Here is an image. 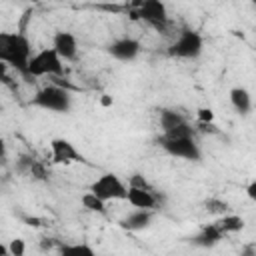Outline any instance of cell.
<instances>
[{
	"label": "cell",
	"mask_w": 256,
	"mask_h": 256,
	"mask_svg": "<svg viewBox=\"0 0 256 256\" xmlns=\"http://www.w3.org/2000/svg\"><path fill=\"white\" fill-rule=\"evenodd\" d=\"M142 50V44L132 38V36H122V38H116L110 46H108V54L118 60V62H132L136 60V56L140 54Z\"/></svg>",
	"instance_id": "obj_9"
},
{
	"label": "cell",
	"mask_w": 256,
	"mask_h": 256,
	"mask_svg": "<svg viewBox=\"0 0 256 256\" xmlns=\"http://www.w3.org/2000/svg\"><path fill=\"white\" fill-rule=\"evenodd\" d=\"M128 186H132V188H144V190H154L152 184L146 180V176L140 174V172H134L132 176H128Z\"/></svg>",
	"instance_id": "obj_22"
},
{
	"label": "cell",
	"mask_w": 256,
	"mask_h": 256,
	"mask_svg": "<svg viewBox=\"0 0 256 256\" xmlns=\"http://www.w3.org/2000/svg\"><path fill=\"white\" fill-rule=\"evenodd\" d=\"M126 202L134 210H156V206H158V194L154 190H144V188H132V186H128Z\"/></svg>",
	"instance_id": "obj_11"
},
{
	"label": "cell",
	"mask_w": 256,
	"mask_h": 256,
	"mask_svg": "<svg viewBox=\"0 0 256 256\" xmlns=\"http://www.w3.org/2000/svg\"><path fill=\"white\" fill-rule=\"evenodd\" d=\"M214 222H216V226L224 232V236L236 234V232H240V230L244 228V218L238 216V214H224V216L216 218Z\"/></svg>",
	"instance_id": "obj_16"
},
{
	"label": "cell",
	"mask_w": 256,
	"mask_h": 256,
	"mask_svg": "<svg viewBox=\"0 0 256 256\" xmlns=\"http://www.w3.org/2000/svg\"><path fill=\"white\" fill-rule=\"evenodd\" d=\"M100 104H102L104 108L112 106V96H108V94H102V98H100Z\"/></svg>",
	"instance_id": "obj_26"
},
{
	"label": "cell",
	"mask_w": 256,
	"mask_h": 256,
	"mask_svg": "<svg viewBox=\"0 0 256 256\" xmlns=\"http://www.w3.org/2000/svg\"><path fill=\"white\" fill-rule=\"evenodd\" d=\"M6 250L10 256H26V242L22 238H12L6 244Z\"/></svg>",
	"instance_id": "obj_21"
},
{
	"label": "cell",
	"mask_w": 256,
	"mask_h": 256,
	"mask_svg": "<svg viewBox=\"0 0 256 256\" xmlns=\"http://www.w3.org/2000/svg\"><path fill=\"white\" fill-rule=\"evenodd\" d=\"M62 74H64V60L58 56V52L52 46L34 52L30 60V68H28L30 78H44V76L58 78Z\"/></svg>",
	"instance_id": "obj_4"
},
{
	"label": "cell",
	"mask_w": 256,
	"mask_h": 256,
	"mask_svg": "<svg viewBox=\"0 0 256 256\" xmlns=\"http://www.w3.org/2000/svg\"><path fill=\"white\" fill-rule=\"evenodd\" d=\"M204 50V40L200 32L192 28H182L178 36L168 46V56L178 60H196Z\"/></svg>",
	"instance_id": "obj_3"
},
{
	"label": "cell",
	"mask_w": 256,
	"mask_h": 256,
	"mask_svg": "<svg viewBox=\"0 0 256 256\" xmlns=\"http://www.w3.org/2000/svg\"><path fill=\"white\" fill-rule=\"evenodd\" d=\"M92 194H96L100 200L104 202H112V200H126L128 196V184L114 172H104L100 174L88 188Z\"/></svg>",
	"instance_id": "obj_5"
},
{
	"label": "cell",
	"mask_w": 256,
	"mask_h": 256,
	"mask_svg": "<svg viewBox=\"0 0 256 256\" xmlns=\"http://www.w3.org/2000/svg\"><path fill=\"white\" fill-rule=\"evenodd\" d=\"M32 56L34 52L26 32H0V62L6 68H12L18 74L30 78L28 68Z\"/></svg>",
	"instance_id": "obj_1"
},
{
	"label": "cell",
	"mask_w": 256,
	"mask_h": 256,
	"mask_svg": "<svg viewBox=\"0 0 256 256\" xmlns=\"http://www.w3.org/2000/svg\"><path fill=\"white\" fill-rule=\"evenodd\" d=\"M224 238H226L224 232L216 226V222H212V224H204V226L192 236V244L198 246V248H212V246L220 244Z\"/></svg>",
	"instance_id": "obj_12"
},
{
	"label": "cell",
	"mask_w": 256,
	"mask_h": 256,
	"mask_svg": "<svg viewBox=\"0 0 256 256\" xmlns=\"http://www.w3.org/2000/svg\"><path fill=\"white\" fill-rule=\"evenodd\" d=\"M196 118H198V124H214V112H212V108H206V106L198 108L196 110Z\"/></svg>",
	"instance_id": "obj_23"
},
{
	"label": "cell",
	"mask_w": 256,
	"mask_h": 256,
	"mask_svg": "<svg viewBox=\"0 0 256 256\" xmlns=\"http://www.w3.org/2000/svg\"><path fill=\"white\" fill-rule=\"evenodd\" d=\"M204 208L210 212V214H216L218 218L220 216H224V214H228V202L226 200H222V198H208L206 202H204Z\"/></svg>",
	"instance_id": "obj_19"
},
{
	"label": "cell",
	"mask_w": 256,
	"mask_h": 256,
	"mask_svg": "<svg viewBox=\"0 0 256 256\" xmlns=\"http://www.w3.org/2000/svg\"><path fill=\"white\" fill-rule=\"evenodd\" d=\"M130 14H132V18L142 20V22L150 24L156 30H164L168 26V22H170L168 20L166 4L160 2V0H142V2H136L134 4V10Z\"/></svg>",
	"instance_id": "obj_6"
},
{
	"label": "cell",
	"mask_w": 256,
	"mask_h": 256,
	"mask_svg": "<svg viewBox=\"0 0 256 256\" xmlns=\"http://www.w3.org/2000/svg\"><path fill=\"white\" fill-rule=\"evenodd\" d=\"M30 104L40 108V110H48V112H56V114H66L72 108V96H70L68 88L52 82V84L40 88L32 96Z\"/></svg>",
	"instance_id": "obj_2"
},
{
	"label": "cell",
	"mask_w": 256,
	"mask_h": 256,
	"mask_svg": "<svg viewBox=\"0 0 256 256\" xmlns=\"http://www.w3.org/2000/svg\"><path fill=\"white\" fill-rule=\"evenodd\" d=\"M246 196H248V198H250V200L256 204V178H254V180H252V182L246 186Z\"/></svg>",
	"instance_id": "obj_24"
},
{
	"label": "cell",
	"mask_w": 256,
	"mask_h": 256,
	"mask_svg": "<svg viewBox=\"0 0 256 256\" xmlns=\"http://www.w3.org/2000/svg\"><path fill=\"white\" fill-rule=\"evenodd\" d=\"M58 256H98L96 250L86 242H68L58 248Z\"/></svg>",
	"instance_id": "obj_17"
},
{
	"label": "cell",
	"mask_w": 256,
	"mask_h": 256,
	"mask_svg": "<svg viewBox=\"0 0 256 256\" xmlns=\"http://www.w3.org/2000/svg\"><path fill=\"white\" fill-rule=\"evenodd\" d=\"M230 104H232V108L238 112V114H242V116H246L250 110H252V96H250V92L246 90V88H242V86H234L232 90H230Z\"/></svg>",
	"instance_id": "obj_14"
},
{
	"label": "cell",
	"mask_w": 256,
	"mask_h": 256,
	"mask_svg": "<svg viewBox=\"0 0 256 256\" xmlns=\"http://www.w3.org/2000/svg\"><path fill=\"white\" fill-rule=\"evenodd\" d=\"M158 144L172 158H180V160H188V162L202 160V150H200L198 142L194 140V136H188V138H166V136H160Z\"/></svg>",
	"instance_id": "obj_7"
},
{
	"label": "cell",
	"mask_w": 256,
	"mask_h": 256,
	"mask_svg": "<svg viewBox=\"0 0 256 256\" xmlns=\"http://www.w3.org/2000/svg\"><path fill=\"white\" fill-rule=\"evenodd\" d=\"M50 162L58 166H68V164L86 162V158L76 148V144L70 142L68 138H52L50 140Z\"/></svg>",
	"instance_id": "obj_8"
},
{
	"label": "cell",
	"mask_w": 256,
	"mask_h": 256,
	"mask_svg": "<svg viewBox=\"0 0 256 256\" xmlns=\"http://www.w3.org/2000/svg\"><path fill=\"white\" fill-rule=\"evenodd\" d=\"M26 162V168H28V174L36 180H46L48 178V172H46V166L40 162V160H34V158H28L24 160Z\"/></svg>",
	"instance_id": "obj_20"
},
{
	"label": "cell",
	"mask_w": 256,
	"mask_h": 256,
	"mask_svg": "<svg viewBox=\"0 0 256 256\" xmlns=\"http://www.w3.org/2000/svg\"><path fill=\"white\" fill-rule=\"evenodd\" d=\"M240 256H256V244H244Z\"/></svg>",
	"instance_id": "obj_25"
},
{
	"label": "cell",
	"mask_w": 256,
	"mask_h": 256,
	"mask_svg": "<svg viewBox=\"0 0 256 256\" xmlns=\"http://www.w3.org/2000/svg\"><path fill=\"white\" fill-rule=\"evenodd\" d=\"M184 122H188V120H186L184 114L178 112L176 108H162V110L158 112V124H160V128H162V134L174 130L176 126H180V124H184Z\"/></svg>",
	"instance_id": "obj_15"
},
{
	"label": "cell",
	"mask_w": 256,
	"mask_h": 256,
	"mask_svg": "<svg viewBox=\"0 0 256 256\" xmlns=\"http://www.w3.org/2000/svg\"><path fill=\"white\" fill-rule=\"evenodd\" d=\"M152 218H154V210H132L120 220V226L130 232H140L150 226Z\"/></svg>",
	"instance_id": "obj_13"
},
{
	"label": "cell",
	"mask_w": 256,
	"mask_h": 256,
	"mask_svg": "<svg viewBox=\"0 0 256 256\" xmlns=\"http://www.w3.org/2000/svg\"><path fill=\"white\" fill-rule=\"evenodd\" d=\"M52 48L58 52V56L64 62H72L78 56V40H76V36L72 32H66V30H60V32L54 34Z\"/></svg>",
	"instance_id": "obj_10"
},
{
	"label": "cell",
	"mask_w": 256,
	"mask_h": 256,
	"mask_svg": "<svg viewBox=\"0 0 256 256\" xmlns=\"http://www.w3.org/2000/svg\"><path fill=\"white\" fill-rule=\"evenodd\" d=\"M80 204H82V206H84V210H88V212L106 214V202H104V200H100V198H98L96 194H92L90 190L82 194V198H80Z\"/></svg>",
	"instance_id": "obj_18"
}]
</instances>
